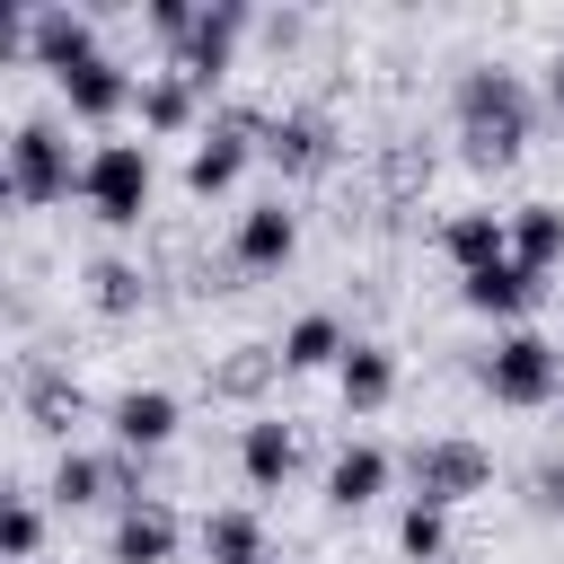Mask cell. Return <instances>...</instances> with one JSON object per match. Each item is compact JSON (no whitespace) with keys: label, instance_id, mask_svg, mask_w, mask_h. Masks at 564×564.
Listing matches in <instances>:
<instances>
[{"label":"cell","instance_id":"1","mask_svg":"<svg viewBox=\"0 0 564 564\" xmlns=\"http://www.w3.org/2000/svg\"><path fill=\"white\" fill-rule=\"evenodd\" d=\"M529 123H538V97H529L520 70L476 62V70L458 79V150H467L476 167H511V159L529 150Z\"/></svg>","mask_w":564,"mask_h":564},{"label":"cell","instance_id":"2","mask_svg":"<svg viewBox=\"0 0 564 564\" xmlns=\"http://www.w3.org/2000/svg\"><path fill=\"white\" fill-rule=\"evenodd\" d=\"M79 176H88V159H70V141H62V123L53 115H26L18 132H9V203L18 212H44V203H62V194H79Z\"/></svg>","mask_w":564,"mask_h":564},{"label":"cell","instance_id":"3","mask_svg":"<svg viewBox=\"0 0 564 564\" xmlns=\"http://www.w3.org/2000/svg\"><path fill=\"white\" fill-rule=\"evenodd\" d=\"M476 379H485L494 405H555V397H564V352H555L546 335L511 326V335H494V352L476 361Z\"/></svg>","mask_w":564,"mask_h":564},{"label":"cell","instance_id":"4","mask_svg":"<svg viewBox=\"0 0 564 564\" xmlns=\"http://www.w3.org/2000/svg\"><path fill=\"white\" fill-rule=\"evenodd\" d=\"M405 485H414V502L458 511V502H476V494L494 485V458H485L476 441L441 432V441H414V449H405Z\"/></svg>","mask_w":564,"mask_h":564},{"label":"cell","instance_id":"5","mask_svg":"<svg viewBox=\"0 0 564 564\" xmlns=\"http://www.w3.org/2000/svg\"><path fill=\"white\" fill-rule=\"evenodd\" d=\"M79 203L106 220V229H132L150 212V150L141 141H97L88 150V176H79Z\"/></svg>","mask_w":564,"mask_h":564},{"label":"cell","instance_id":"6","mask_svg":"<svg viewBox=\"0 0 564 564\" xmlns=\"http://www.w3.org/2000/svg\"><path fill=\"white\" fill-rule=\"evenodd\" d=\"M264 123H273L264 106H220V115H212V132H203V141H194V159H185V194H194V203L229 194V185H238V167H247V150L264 141Z\"/></svg>","mask_w":564,"mask_h":564},{"label":"cell","instance_id":"7","mask_svg":"<svg viewBox=\"0 0 564 564\" xmlns=\"http://www.w3.org/2000/svg\"><path fill=\"white\" fill-rule=\"evenodd\" d=\"M26 62L53 70V79H79L88 62H106V44H97V9H70V0L35 9V26H26Z\"/></svg>","mask_w":564,"mask_h":564},{"label":"cell","instance_id":"8","mask_svg":"<svg viewBox=\"0 0 564 564\" xmlns=\"http://www.w3.org/2000/svg\"><path fill=\"white\" fill-rule=\"evenodd\" d=\"M256 26V9L247 0H203V18H194V35L176 44V62L167 70H185L194 88H220L229 79V53H238V35Z\"/></svg>","mask_w":564,"mask_h":564},{"label":"cell","instance_id":"9","mask_svg":"<svg viewBox=\"0 0 564 564\" xmlns=\"http://www.w3.org/2000/svg\"><path fill=\"white\" fill-rule=\"evenodd\" d=\"M256 150L273 159V176H335V123L317 106H282Z\"/></svg>","mask_w":564,"mask_h":564},{"label":"cell","instance_id":"10","mask_svg":"<svg viewBox=\"0 0 564 564\" xmlns=\"http://www.w3.org/2000/svg\"><path fill=\"white\" fill-rule=\"evenodd\" d=\"M291 247H300V212H291L282 194H264V203H247V212H238L229 264H238V273H273V264H291Z\"/></svg>","mask_w":564,"mask_h":564},{"label":"cell","instance_id":"11","mask_svg":"<svg viewBox=\"0 0 564 564\" xmlns=\"http://www.w3.org/2000/svg\"><path fill=\"white\" fill-rule=\"evenodd\" d=\"M18 405H26V423H35V432H53V441H62V432L88 414V388H79L62 361H18Z\"/></svg>","mask_w":564,"mask_h":564},{"label":"cell","instance_id":"12","mask_svg":"<svg viewBox=\"0 0 564 564\" xmlns=\"http://www.w3.org/2000/svg\"><path fill=\"white\" fill-rule=\"evenodd\" d=\"M441 256L458 264V282L485 273V264H502V256H511V212H485V203L449 212V220H441Z\"/></svg>","mask_w":564,"mask_h":564},{"label":"cell","instance_id":"13","mask_svg":"<svg viewBox=\"0 0 564 564\" xmlns=\"http://www.w3.org/2000/svg\"><path fill=\"white\" fill-rule=\"evenodd\" d=\"M106 423H115V449H167L176 441V397L167 388H123L115 405H106Z\"/></svg>","mask_w":564,"mask_h":564},{"label":"cell","instance_id":"14","mask_svg":"<svg viewBox=\"0 0 564 564\" xmlns=\"http://www.w3.org/2000/svg\"><path fill=\"white\" fill-rule=\"evenodd\" d=\"M538 282H546V273H529L520 256H502V264L467 273V282H458V300H467L476 317H529V308H538Z\"/></svg>","mask_w":564,"mask_h":564},{"label":"cell","instance_id":"15","mask_svg":"<svg viewBox=\"0 0 564 564\" xmlns=\"http://www.w3.org/2000/svg\"><path fill=\"white\" fill-rule=\"evenodd\" d=\"M106 555H115V564H167V555H176V511H167L159 494H150V502H132V511H115Z\"/></svg>","mask_w":564,"mask_h":564},{"label":"cell","instance_id":"16","mask_svg":"<svg viewBox=\"0 0 564 564\" xmlns=\"http://www.w3.org/2000/svg\"><path fill=\"white\" fill-rule=\"evenodd\" d=\"M62 97H70V115H79V123H115L123 106H141V79L106 53V62H88L79 79H62Z\"/></svg>","mask_w":564,"mask_h":564},{"label":"cell","instance_id":"17","mask_svg":"<svg viewBox=\"0 0 564 564\" xmlns=\"http://www.w3.org/2000/svg\"><path fill=\"white\" fill-rule=\"evenodd\" d=\"M203 379H212V397H220V405H256V397L282 379V344H229Z\"/></svg>","mask_w":564,"mask_h":564},{"label":"cell","instance_id":"18","mask_svg":"<svg viewBox=\"0 0 564 564\" xmlns=\"http://www.w3.org/2000/svg\"><path fill=\"white\" fill-rule=\"evenodd\" d=\"M238 467H247V485H256V494L291 485V467H300V432H291V423H273V414H264V423H247V432H238Z\"/></svg>","mask_w":564,"mask_h":564},{"label":"cell","instance_id":"19","mask_svg":"<svg viewBox=\"0 0 564 564\" xmlns=\"http://www.w3.org/2000/svg\"><path fill=\"white\" fill-rule=\"evenodd\" d=\"M335 388H344L352 414H379V405L397 397V352H388V344H352V352L335 361Z\"/></svg>","mask_w":564,"mask_h":564},{"label":"cell","instance_id":"20","mask_svg":"<svg viewBox=\"0 0 564 564\" xmlns=\"http://www.w3.org/2000/svg\"><path fill=\"white\" fill-rule=\"evenodd\" d=\"M379 494H388V449H370V441L335 449V467H326V502H335V511H370Z\"/></svg>","mask_w":564,"mask_h":564},{"label":"cell","instance_id":"21","mask_svg":"<svg viewBox=\"0 0 564 564\" xmlns=\"http://www.w3.org/2000/svg\"><path fill=\"white\" fill-rule=\"evenodd\" d=\"M203 555H212V564H273V546H264V520H256L247 502H220V511H203Z\"/></svg>","mask_w":564,"mask_h":564},{"label":"cell","instance_id":"22","mask_svg":"<svg viewBox=\"0 0 564 564\" xmlns=\"http://www.w3.org/2000/svg\"><path fill=\"white\" fill-rule=\"evenodd\" d=\"M88 300H97V317H141L150 308V273L132 256H97L88 264Z\"/></svg>","mask_w":564,"mask_h":564},{"label":"cell","instance_id":"23","mask_svg":"<svg viewBox=\"0 0 564 564\" xmlns=\"http://www.w3.org/2000/svg\"><path fill=\"white\" fill-rule=\"evenodd\" d=\"M511 256H520L529 273H546V264L564 256V203H520V212H511Z\"/></svg>","mask_w":564,"mask_h":564},{"label":"cell","instance_id":"24","mask_svg":"<svg viewBox=\"0 0 564 564\" xmlns=\"http://www.w3.org/2000/svg\"><path fill=\"white\" fill-rule=\"evenodd\" d=\"M352 344H344V326L326 317V308H308V317H291V335H282V370H326V361H344Z\"/></svg>","mask_w":564,"mask_h":564},{"label":"cell","instance_id":"25","mask_svg":"<svg viewBox=\"0 0 564 564\" xmlns=\"http://www.w3.org/2000/svg\"><path fill=\"white\" fill-rule=\"evenodd\" d=\"M141 123L150 132H185L194 123V79L185 70H150L141 79Z\"/></svg>","mask_w":564,"mask_h":564},{"label":"cell","instance_id":"26","mask_svg":"<svg viewBox=\"0 0 564 564\" xmlns=\"http://www.w3.org/2000/svg\"><path fill=\"white\" fill-rule=\"evenodd\" d=\"M397 546H405L414 564H441V555H458V546H449V511H432V502H405V520H397Z\"/></svg>","mask_w":564,"mask_h":564},{"label":"cell","instance_id":"27","mask_svg":"<svg viewBox=\"0 0 564 564\" xmlns=\"http://www.w3.org/2000/svg\"><path fill=\"white\" fill-rule=\"evenodd\" d=\"M423 185H432V150H423V141H397V150L379 159V194L405 203V194H423Z\"/></svg>","mask_w":564,"mask_h":564},{"label":"cell","instance_id":"28","mask_svg":"<svg viewBox=\"0 0 564 564\" xmlns=\"http://www.w3.org/2000/svg\"><path fill=\"white\" fill-rule=\"evenodd\" d=\"M35 546H44V511L26 494H9V511H0V564H35Z\"/></svg>","mask_w":564,"mask_h":564},{"label":"cell","instance_id":"29","mask_svg":"<svg viewBox=\"0 0 564 564\" xmlns=\"http://www.w3.org/2000/svg\"><path fill=\"white\" fill-rule=\"evenodd\" d=\"M529 502H538L546 520H564V458H538V476H529Z\"/></svg>","mask_w":564,"mask_h":564},{"label":"cell","instance_id":"30","mask_svg":"<svg viewBox=\"0 0 564 564\" xmlns=\"http://www.w3.org/2000/svg\"><path fill=\"white\" fill-rule=\"evenodd\" d=\"M300 35H308V18H300V9H273V18H264V44H273V53H291Z\"/></svg>","mask_w":564,"mask_h":564},{"label":"cell","instance_id":"31","mask_svg":"<svg viewBox=\"0 0 564 564\" xmlns=\"http://www.w3.org/2000/svg\"><path fill=\"white\" fill-rule=\"evenodd\" d=\"M546 97L564 106V44H555V62H546Z\"/></svg>","mask_w":564,"mask_h":564},{"label":"cell","instance_id":"32","mask_svg":"<svg viewBox=\"0 0 564 564\" xmlns=\"http://www.w3.org/2000/svg\"><path fill=\"white\" fill-rule=\"evenodd\" d=\"M441 564H458V555H441Z\"/></svg>","mask_w":564,"mask_h":564}]
</instances>
